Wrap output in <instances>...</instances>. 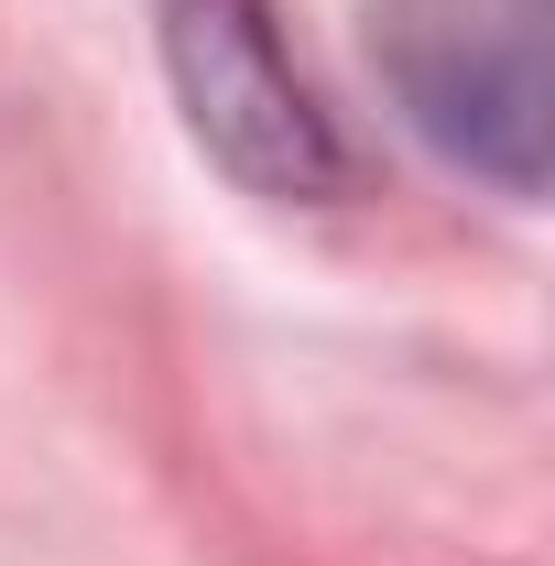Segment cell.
I'll return each mask as SVG.
<instances>
[{
    "mask_svg": "<svg viewBox=\"0 0 555 566\" xmlns=\"http://www.w3.org/2000/svg\"><path fill=\"white\" fill-rule=\"evenodd\" d=\"M370 55L436 153L512 197L545 175V0H370Z\"/></svg>",
    "mask_w": 555,
    "mask_h": 566,
    "instance_id": "6da1fadb",
    "label": "cell"
},
{
    "mask_svg": "<svg viewBox=\"0 0 555 566\" xmlns=\"http://www.w3.org/2000/svg\"><path fill=\"white\" fill-rule=\"evenodd\" d=\"M175 44H186V87H197V132L229 142V164H251L273 186H316L327 175V132H316L305 87L273 66L251 0H186Z\"/></svg>",
    "mask_w": 555,
    "mask_h": 566,
    "instance_id": "7a4b0ae2",
    "label": "cell"
}]
</instances>
